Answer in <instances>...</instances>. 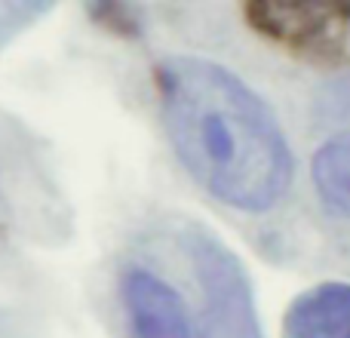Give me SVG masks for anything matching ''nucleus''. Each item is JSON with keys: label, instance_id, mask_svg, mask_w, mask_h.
Masks as SVG:
<instances>
[{"label": "nucleus", "instance_id": "f257e3e1", "mask_svg": "<svg viewBox=\"0 0 350 338\" xmlns=\"http://www.w3.org/2000/svg\"><path fill=\"white\" fill-rule=\"evenodd\" d=\"M160 114L175 157L221 203L271 209L292 181V154L277 117L228 68L197 55L157 71Z\"/></svg>", "mask_w": 350, "mask_h": 338}, {"label": "nucleus", "instance_id": "f03ea898", "mask_svg": "<svg viewBox=\"0 0 350 338\" xmlns=\"http://www.w3.org/2000/svg\"><path fill=\"white\" fill-rule=\"evenodd\" d=\"M187 252L200 286V338H261L252 283L240 259L203 228L187 234Z\"/></svg>", "mask_w": 350, "mask_h": 338}, {"label": "nucleus", "instance_id": "7ed1b4c3", "mask_svg": "<svg viewBox=\"0 0 350 338\" xmlns=\"http://www.w3.org/2000/svg\"><path fill=\"white\" fill-rule=\"evenodd\" d=\"M129 338H191V323L181 298L151 271L129 268L120 280Z\"/></svg>", "mask_w": 350, "mask_h": 338}, {"label": "nucleus", "instance_id": "20e7f679", "mask_svg": "<svg viewBox=\"0 0 350 338\" xmlns=\"http://www.w3.org/2000/svg\"><path fill=\"white\" fill-rule=\"evenodd\" d=\"M283 338H350V286L323 283L292 302Z\"/></svg>", "mask_w": 350, "mask_h": 338}, {"label": "nucleus", "instance_id": "39448f33", "mask_svg": "<svg viewBox=\"0 0 350 338\" xmlns=\"http://www.w3.org/2000/svg\"><path fill=\"white\" fill-rule=\"evenodd\" d=\"M314 185L332 209L350 216V135L326 142L317 151Z\"/></svg>", "mask_w": 350, "mask_h": 338}]
</instances>
